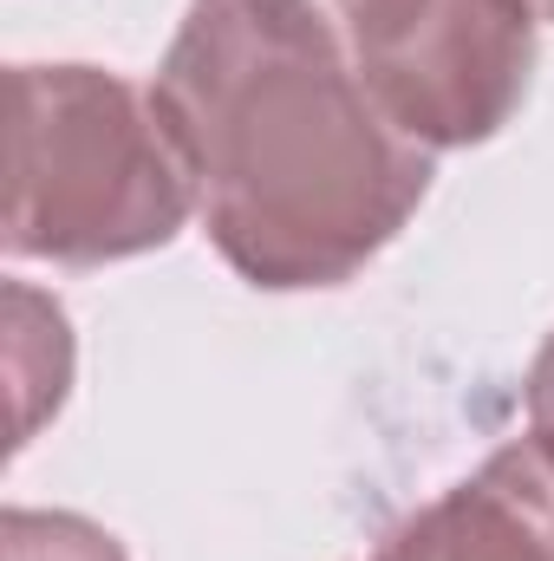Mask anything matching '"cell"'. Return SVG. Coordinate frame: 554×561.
Returning a JSON list of instances; mask_svg holds the SVG:
<instances>
[{
  "label": "cell",
  "mask_w": 554,
  "mask_h": 561,
  "mask_svg": "<svg viewBox=\"0 0 554 561\" xmlns=\"http://www.w3.org/2000/svg\"><path fill=\"white\" fill-rule=\"evenodd\" d=\"M522 405H529V437L554 457V333L542 340V353H535V366H529Z\"/></svg>",
  "instance_id": "obj_7"
},
{
  "label": "cell",
  "mask_w": 554,
  "mask_h": 561,
  "mask_svg": "<svg viewBox=\"0 0 554 561\" xmlns=\"http://www.w3.org/2000/svg\"><path fill=\"white\" fill-rule=\"evenodd\" d=\"M372 561H554V457L535 437L489 450L463 483L392 523Z\"/></svg>",
  "instance_id": "obj_4"
},
{
  "label": "cell",
  "mask_w": 554,
  "mask_h": 561,
  "mask_svg": "<svg viewBox=\"0 0 554 561\" xmlns=\"http://www.w3.org/2000/svg\"><path fill=\"white\" fill-rule=\"evenodd\" d=\"M366 92L412 144L470 150L496 138L535 79L529 0H320Z\"/></svg>",
  "instance_id": "obj_3"
},
{
  "label": "cell",
  "mask_w": 554,
  "mask_h": 561,
  "mask_svg": "<svg viewBox=\"0 0 554 561\" xmlns=\"http://www.w3.org/2000/svg\"><path fill=\"white\" fill-rule=\"evenodd\" d=\"M216 255L268 294L353 280L430 196L320 0H189L157 79Z\"/></svg>",
  "instance_id": "obj_1"
},
{
  "label": "cell",
  "mask_w": 554,
  "mask_h": 561,
  "mask_svg": "<svg viewBox=\"0 0 554 561\" xmlns=\"http://www.w3.org/2000/svg\"><path fill=\"white\" fill-rule=\"evenodd\" d=\"M529 7H535V20H542V26H554V0H529Z\"/></svg>",
  "instance_id": "obj_8"
},
{
  "label": "cell",
  "mask_w": 554,
  "mask_h": 561,
  "mask_svg": "<svg viewBox=\"0 0 554 561\" xmlns=\"http://www.w3.org/2000/svg\"><path fill=\"white\" fill-rule=\"evenodd\" d=\"M196 216L189 157L150 85L105 66L7 72V255L53 268L131 262Z\"/></svg>",
  "instance_id": "obj_2"
},
{
  "label": "cell",
  "mask_w": 554,
  "mask_h": 561,
  "mask_svg": "<svg viewBox=\"0 0 554 561\" xmlns=\"http://www.w3.org/2000/svg\"><path fill=\"white\" fill-rule=\"evenodd\" d=\"M7 561H125V542L72 510H7L0 523Z\"/></svg>",
  "instance_id": "obj_6"
},
{
  "label": "cell",
  "mask_w": 554,
  "mask_h": 561,
  "mask_svg": "<svg viewBox=\"0 0 554 561\" xmlns=\"http://www.w3.org/2000/svg\"><path fill=\"white\" fill-rule=\"evenodd\" d=\"M7 386H13V450L53 419L72 392V320L53 294L7 280Z\"/></svg>",
  "instance_id": "obj_5"
}]
</instances>
